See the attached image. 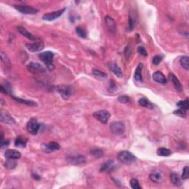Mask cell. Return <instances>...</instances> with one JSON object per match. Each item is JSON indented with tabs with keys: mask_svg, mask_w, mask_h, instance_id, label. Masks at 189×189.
<instances>
[{
	"mask_svg": "<svg viewBox=\"0 0 189 189\" xmlns=\"http://www.w3.org/2000/svg\"><path fill=\"white\" fill-rule=\"evenodd\" d=\"M53 57H54V54L50 51L43 52V53L39 54V59L42 62H44L49 71H52L54 69V65H53Z\"/></svg>",
	"mask_w": 189,
	"mask_h": 189,
	"instance_id": "obj_1",
	"label": "cell"
},
{
	"mask_svg": "<svg viewBox=\"0 0 189 189\" xmlns=\"http://www.w3.org/2000/svg\"><path fill=\"white\" fill-rule=\"evenodd\" d=\"M117 159L122 164L130 165L136 161V157L128 151H122L117 154Z\"/></svg>",
	"mask_w": 189,
	"mask_h": 189,
	"instance_id": "obj_2",
	"label": "cell"
},
{
	"mask_svg": "<svg viewBox=\"0 0 189 189\" xmlns=\"http://www.w3.org/2000/svg\"><path fill=\"white\" fill-rule=\"evenodd\" d=\"M56 91L61 95V98L64 100L68 99L73 94V89L72 86H67V85H60L56 86Z\"/></svg>",
	"mask_w": 189,
	"mask_h": 189,
	"instance_id": "obj_3",
	"label": "cell"
},
{
	"mask_svg": "<svg viewBox=\"0 0 189 189\" xmlns=\"http://www.w3.org/2000/svg\"><path fill=\"white\" fill-rule=\"evenodd\" d=\"M110 130L114 135H121L125 131V125L121 121H115L110 124Z\"/></svg>",
	"mask_w": 189,
	"mask_h": 189,
	"instance_id": "obj_4",
	"label": "cell"
},
{
	"mask_svg": "<svg viewBox=\"0 0 189 189\" xmlns=\"http://www.w3.org/2000/svg\"><path fill=\"white\" fill-rule=\"evenodd\" d=\"M14 8L21 13L27 15H33L36 14L39 12V10L35 8L28 6V5H13Z\"/></svg>",
	"mask_w": 189,
	"mask_h": 189,
	"instance_id": "obj_5",
	"label": "cell"
},
{
	"mask_svg": "<svg viewBox=\"0 0 189 189\" xmlns=\"http://www.w3.org/2000/svg\"><path fill=\"white\" fill-rule=\"evenodd\" d=\"M93 115L95 119L99 121L100 122H101L103 124H107L110 117V113L107 110L97 111V112L93 113Z\"/></svg>",
	"mask_w": 189,
	"mask_h": 189,
	"instance_id": "obj_6",
	"label": "cell"
},
{
	"mask_svg": "<svg viewBox=\"0 0 189 189\" xmlns=\"http://www.w3.org/2000/svg\"><path fill=\"white\" fill-rule=\"evenodd\" d=\"M27 70L30 71L31 73L33 74L44 73L46 72V69L42 65L39 63H36V62H31L27 65Z\"/></svg>",
	"mask_w": 189,
	"mask_h": 189,
	"instance_id": "obj_7",
	"label": "cell"
},
{
	"mask_svg": "<svg viewBox=\"0 0 189 189\" xmlns=\"http://www.w3.org/2000/svg\"><path fill=\"white\" fill-rule=\"evenodd\" d=\"M66 8H62L59 10H56V11L52 12L50 13H45V14L42 16L43 20L44 21H48V22H51V21L55 20L60 17L64 13V12L65 11Z\"/></svg>",
	"mask_w": 189,
	"mask_h": 189,
	"instance_id": "obj_8",
	"label": "cell"
},
{
	"mask_svg": "<svg viewBox=\"0 0 189 189\" xmlns=\"http://www.w3.org/2000/svg\"><path fill=\"white\" fill-rule=\"evenodd\" d=\"M40 128V124H39L37 120L35 118H32L29 121L27 126V129L28 132L32 135H36L39 131Z\"/></svg>",
	"mask_w": 189,
	"mask_h": 189,
	"instance_id": "obj_9",
	"label": "cell"
},
{
	"mask_svg": "<svg viewBox=\"0 0 189 189\" xmlns=\"http://www.w3.org/2000/svg\"><path fill=\"white\" fill-rule=\"evenodd\" d=\"M25 46L27 49L33 53L41 51L44 48V44L42 41H38L36 43H27Z\"/></svg>",
	"mask_w": 189,
	"mask_h": 189,
	"instance_id": "obj_10",
	"label": "cell"
},
{
	"mask_svg": "<svg viewBox=\"0 0 189 189\" xmlns=\"http://www.w3.org/2000/svg\"><path fill=\"white\" fill-rule=\"evenodd\" d=\"M105 24H106V27H107V30L110 31V33H114L116 32V30H117V28H116V23L112 17L109 16H106L105 17Z\"/></svg>",
	"mask_w": 189,
	"mask_h": 189,
	"instance_id": "obj_11",
	"label": "cell"
},
{
	"mask_svg": "<svg viewBox=\"0 0 189 189\" xmlns=\"http://www.w3.org/2000/svg\"><path fill=\"white\" fill-rule=\"evenodd\" d=\"M0 121L2 122L9 125H12L15 123L13 117L6 111H4L3 110H1V111H0Z\"/></svg>",
	"mask_w": 189,
	"mask_h": 189,
	"instance_id": "obj_12",
	"label": "cell"
},
{
	"mask_svg": "<svg viewBox=\"0 0 189 189\" xmlns=\"http://www.w3.org/2000/svg\"><path fill=\"white\" fill-rule=\"evenodd\" d=\"M69 163L70 164L74 165V166H79V165H82L86 163V158L84 156L79 155L77 157H72L68 159Z\"/></svg>",
	"mask_w": 189,
	"mask_h": 189,
	"instance_id": "obj_13",
	"label": "cell"
},
{
	"mask_svg": "<svg viewBox=\"0 0 189 189\" xmlns=\"http://www.w3.org/2000/svg\"><path fill=\"white\" fill-rule=\"evenodd\" d=\"M153 79L156 82L161 84H166L167 83V79H166V76L160 71H157L154 72L153 74Z\"/></svg>",
	"mask_w": 189,
	"mask_h": 189,
	"instance_id": "obj_14",
	"label": "cell"
},
{
	"mask_svg": "<svg viewBox=\"0 0 189 189\" xmlns=\"http://www.w3.org/2000/svg\"><path fill=\"white\" fill-rule=\"evenodd\" d=\"M108 66L110 70L112 71L117 77L118 78L122 77L123 75L122 70H121V69L120 68V67L117 65V64L114 63V62H110V63L108 64Z\"/></svg>",
	"mask_w": 189,
	"mask_h": 189,
	"instance_id": "obj_15",
	"label": "cell"
},
{
	"mask_svg": "<svg viewBox=\"0 0 189 189\" xmlns=\"http://www.w3.org/2000/svg\"><path fill=\"white\" fill-rule=\"evenodd\" d=\"M5 156L7 159H19L21 157V153L19 151L15 149H8L5 151Z\"/></svg>",
	"mask_w": 189,
	"mask_h": 189,
	"instance_id": "obj_16",
	"label": "cell"
},
{
	"mask_svg": "<svg viewBox=\"0 0 189 189\" xmlns=\"http://www.w3.org/2000/svg\"><path fill=\"white\" fill-rule=\"evenodd\" d=\"M169 78L170 81H171V82L173 83V84H174L175 89L177 90V91L181 92L182 90H183V86H182V84L181 83H180V81H179V79L176 77V75H174L173 73H170Z\"/></svg>",
	"mask_w": 189,
	"mask_h": 189,
	"instance_id": "obj_17",
	"label": "cell"
},
{
	"mask_svg": "<svg viewBox=\"0 0 189 189\" xmlns=\"http://www.w3.org/2000/svg\"><path fill=\"white\" fill-rule=\"evenodd\" d=\"M44 149L47 152H52L54 151H57L60 149V145L58 143L54 141H51L49 144L44 145Z\"/></svg>",
	"mask_w": 189,
	"mask_h": 189,
	"instance_id": "obj_18",
	"label": "cell"
},
{
	"mask_svg": "<svg viewBox=\"0 0 189 189\" xmlns=\"http://www.w3.org/2000/svg\"><path fill=\"white\" fill-rule=\"evenodd\" d=\"M17 29H18V31L21 34H22V35L25 36L26 38H27L28 39L31 40V41H36V40L37 39V38L35 37V36L33 35L32 33H30V32H28V31L27 30V29L25 28V27H17Z\"/></svg>",
	"mask_w": 189,
	"mask_h": 189,
	"instance_id": "obj_19",
	"label": "cell"
},
{
	"mask_svg": "<svg viewBox=\"0 0 189 189\" xmlns=\"http://www.w3.org/2000/svg\"><path fill=\"white\" fill-rule=\"evenodd\" d=\"M114 167V161L112 160H109L107 162L104 163L103 164H102V166L100 168V172H105V171H110L112 169H113Z\"/></svg>",
	"mask_w": 189,
	"mask_h": 189,
	"instance_id": "obj_20",
	"label": "cell"
},
{
	"mask_svg": "<svg viewBox=\"0 0 189 189\" xmlns=\"http://www.w3.org/2000/svg\"><path fill=\"white\" fill-rule=\"evenodd\" d=\"M137 18L136 14L134 12L131 11L129 12V30L131 31L133 30V28L135 27V24L137 23Z\"/></svg>",
	"mask_w": 189,
	"mask_h": 189,
	"instance_id": "obj_21",
	"label": "cell"
},
{
	"mask_svg": "<svg viewBox=\"0 0 189 189\" xmlns=\"http://www.w3.org/2000/svg\"><path fill=\"white\" fill-rule=\"evenodd\" d=\"M170 177H171V183L174 185H176V186L182 185V180L179 174H176V173H171V175H170Z\"/></svg>",
	"mask_w": 189,
	"mask_h": 189,
	"instance_id": "obj_22",
	"label": "cell"
},
{
	"mask_svg": "<svg viewBox=\"0 0 189 189\" xmlns=\"http://www.w3.org/2000/svg\"><path fill=\"white\" fill-rule=\"evenodd\" d=\"M27 140L23 137L19 136L17 138V139L15 140V146L19 147V148H25L27 145Z\"/></svg>",
	"mask_w": 189,
	"mask_h": 189,
	"instance_id": "obj_23",
	"label": "cell"
},
{
	"mask_svg": "<svg viewBox=\"0 0 189 189\" xmlns=\"http://www.w3.org/2000/svg\"><path fill=\"white\" fill-rule=\"evenodd\" d=\"M138 103H139L140 106L143 107H145V108L150 109V110H153L154 109V106L152 103L146 98H140V99L138 100Z\"/></svg>",
	"mask_w": 189,
	"mask_h": 189,
	"instance_id": "obj_24",
	"label": "cell"
},
{
	"mask_svg": "<svg viewBox=\"0 0 189 189\" xmlns=\"http://www.w3.org/2000/svg\"><path fill=\"white\" fill-rule=\"evenodd\" d=\"M142 69H143V65L142 64H139V65L138 66L135 72V79L137 81H139V82H142L143 81V77H142L141 75Z\"/></svg>",
	"mask_w": 189,
	"mask_h": 189,
	"instance_id": "obj_25",
	"label": "cell"
},
{
	"mask_svg": "<svg viewBox=\"0 0 189 189\" xmlns=\"http://www.w3.org/2000/svg\"><path fill=\"white\" fill-rule=\"evenodd\" d=\"M149 177H150L151 180H152V182H154V183H161V182L163 181L162 174H161L160 173H159V172L152 173V174H150Z\"/></svg>",
	"mask_w": 189,
	"mask_h": 189,
	"instance_id": "obj_26",
	"label": "cell"
},
{
	"mask_svg": "<svg viewBox=\"0 0 189 189\" xmlns=\"http://www.w3.org/2000/svg\"><path fill=\"white\" fill-rule=\"evenodd\" d=\"M17 162L15 159H9L8 158L5 163V167L8 169H13L16 167Z\"/></svg>",
	"mask_w": 189,
	"mask_h": 189,
	"instance_id": "obj_27",
	"label": "cell"
},
{
	"mask_svg": "<svg viewBox=\"0 0 189 189\" xmlns=\"http://www.w3.org/2000/svg\"><path fill=\"white\" fill-rule=\"evenodd\" d=\"M12 98H13L14 100H16V101L19 102V103H22V104H25V105H28V106H36L37 105V103H36V102H34L33 100L22 99V98H16V97H14V96H12Z\"/></svg>",
	"mask_w": 189,
	"mask_h": 189,
	"instance_id": "obj_28",
	"label": "cell"
},
{
	"mask_svg": "<svg viewBox=\"0 0 189 189\" xmlns=\"http://www.w3.org/2000/svg\"><path fill=\"white\" fill-rule=\"evenodd\" d=\"M180 63L182 67L185 69V70H189V58L188 56H185L181 57L180 61Z\"/></svg>",
	"mask_w": 189,
	"mask_h": 189,
	"instance_id": "obj_29",
	"label": "cell"
},
{
	"mask_svg": "<svg viewBox=\"0 0 189 189\" xmlns=\"http://www.w3.org/2000/svg\"><path fill=\"white\" fill-rule=\"evenodd\" d=\"M93 75L95 76L97 79H100V80H105L107 79V75L104 72H101V71L98 70H93Z\"/></svg>",
	"mask_w": 189,
	"mask_h": 189,
	"instance_id": "obj_30",
	"label": "cell"
},
{
	"mask_svg": "<svg viewBox=\"0 0 189 189\" xmlns=\"http://www.w3.org/2000/svg\"><path fill=\"white\" fill-rule=\"evenodd\" d=\"M157 154L162 157H168L171 154V152L166 148H159L157 150Z\"/></svg>",
	"mask_w": 189,
	"mask_h": 189,
	"instance_id": "obj_31",
	"label": "cell"
},
{
	"mask_svg": "<svg viewBox=\"0 0 189 189\" xmlns=\"http://www.w3.org/2000/svg\"><path fill=\"white\" fill-rule=\"evenodd\" d=\"M177 106L179 107L180 109H183L185 111L188 110L189 109V104H188V99H185V100H180L177 103Z\"/></svg>",
	"mask_w": 189,
	"mask_h": 189,
	"instance_id": "obj_32",
	"label": "cell"
},
{
	"mask_svg": "<svg viewBox=\"0 0 189 189\" xmlns=\"http://www.w3.org/2000/svg\"><path fill=\"white\" fill-rule=\"evenodd\" d=\"M75 30L76 33L78 34V36H79V37L82 38V39H86V36H87V33H86V31L85 30L84 28H82L81 27H76Z\"/></svg>",
	"mask_w": 189,
	"mask_h": 189,
	"instance_id": "obj_33",
	"label": "cell"
},
{
	"mask_svg": "<svg viewBox=\"0 0 189 189\" xmlns=\"http://www.w3.org/2000/svg\"><path fill=\"white\" fill-rule=\"evenodd\" d=\"M90 153L93 156L97 157V158H99V157H102L103 156V152L100 149H93L91 150Z\"/></svg>",
	"mask_w": 189,
	"mask_h": 189,
	"instance_id": "obj_34",
	"label": "cell"
},
{
	"mask_svg": "<svg viewBox=\"0 0 189 189\" xmlns=\"http://www.w3.org/2000/svg\"><path fill=\"white\" fill-rule=\"evenodd\" d=\"M130 185H131V187L133 189H141L139 182L136 179H131L130 180Z\"/></svg>",
	"mask_w": 189,
	"mask_h": 189,
	"instance_id": "obj_35",
	"label": "cell"
},
{
	"mask_svg": "<svg viewBox=\"0 0 189 189\" xmlns=\"http://www.w3.org/2000/svg\"><path fill=\"white\" fill-rule=\"evenodd\" d=\"M174 114H177V115H178L179 117H183V118H185V117H186V111L183 110V109H179V110L174 111Z\"/></svg>",
	"mask_w": 189,
	"mask_h": 189,
	"instance_id": "obj_36",
	"label": "cell"
},
{
	"mask_svg": "<svg viewBox=\"0 0 189 189\" xmlns=\"http://www.w3.org/2000/svg\"><path fill=\"white\" fill-rule=\"evenodd\" d=\"M189 177V167L185 166L183 170V174H182V179L186 180L188 179Z\"/></svg>",
	"mask_w": 189,
	"mask_h": 189,
	"instance_id": "obj_37",
	"label": "cell"
},
{
	"mask_svg": "<svg viewBox=\"0 0 189 189\" xmlns=\"http://www.w3.org/2000/svg\"><path fill=\"white\" fill-rule=\"evenodd\" d=\"M1 61L3 64H5V65H10V61H9V60H8V57H7V55H5L3 52H2L1 53Z\"/></svg>",
	"mask_w": 189,
	"mask_h": 189,
	"instance_id": "obj_38",
	"label": "cell"
},
{
	"mask_svg": "<svg viewBox=\"0 0 189 189\" xmlns=\"http://www.w3.org/2000/svg\"><path fill=\"white\" fill-rule=\"evenodd\" d=\"M163 60V57L161 55H155L152 59V62L154 65H158Z\"/></svg>",
	"mask_w": 189,
	"mask_h": 189,
	"instance_id": "obj_39",
	"label": "cell"
},
{
	"mask_svg": "<svg viewBox=\"0 0 189 189\" xmlns=\"http://www.w3.org/2000/svg\"><path fill=\"white\" fill-rule=\"evenodd\" d=\"M119 102L122 103H126L129 101L130 99L128 96H126V95H123V96H120L118 98H117Z\"/></svg>",
	"mask_w": 189,
	"mask_h": 189,
	"instance_id": "obj_40",
	"label": "cell"
},
{
	"mask_svg": "<svg viewBox=\"0 0 189 189\" xmlns=\"http://www.w3.org/2000/svg\"><path fill=\"white\" fill-rule=\"evenodd\" d=\"M138 52L140 53V55H143V56H147L148 55V53H147V51L145 50V49L142 46H140L138 47Z\"/></svg>",
	"mask_w": 189,
	"mask_h": 189,
	"instance_id": "obj_41",
	"label": "cell"
},
{
	"mask_svg": "<svg viewBox=\"0 0 189 189\" xmlns=\"http://www.w3.org/2000/svg\"><path fill=\"white\" fill-rule=\"evenodd\" d=\"M131 52H132V48L131 46H127V47L125 50V55H126V58H129L130 55L131 54Z\"/></svg>",
	"mask_w": 189,
	"mask_h": 189,
	"instance_id": "obj_42",
	"label": "cell"
},
{
	"mask_svg": "<svg viewBox=\"0 0 189 189\" xmlns=\"http://www.w3.org/2000/svg\"><path fill=\"white\" fill-rule=\"evenodd\" d=\"M9 144V140H1V148L3 149L5 146H8Z\"/></svg>",
	"mask_w": 189,
	"mask_h": 189,
	"instance_id": "obj_43",
	"label": "cell"
},
{
	"mask_svg": "<svg viewBox=\"0 0 189 189\" xmlns=\"http://www.w3.org/2000/svg\"><path fill=\"white\" fill-rule=\"evenodd\" d=\"M33 178L34 179H36V180H39L40 179H41V177H40L39 176H38V175H35V174H33Z\"/></svg>",
	"mask_w": 189,
	"mask_h": 189,
	"instance_id": "obj_44",
	"label": "cell"
}]
</instances>
